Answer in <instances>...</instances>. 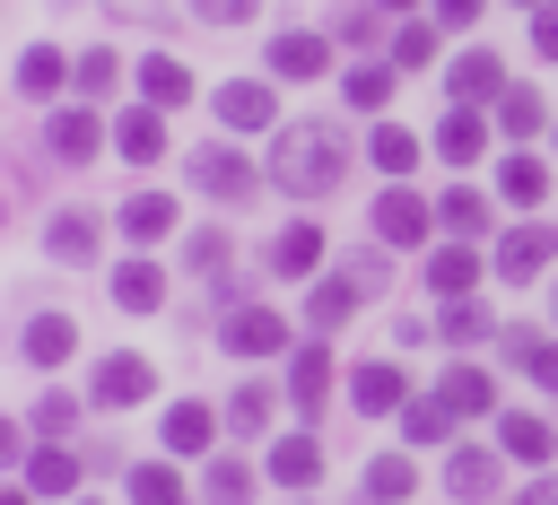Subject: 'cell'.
Wrapping results in <instances>:
<instances>
[{
  "mask_svg": "<svg viewBox=\"0 0 558 505\" xmlns=\"http://www.w3.org/2000/svg\"><path fill=\"white\" fill-rule=\"evenodd\" d=\"M497 122H506L514 139H523V131H541V96H532V87H506V96H497Z\"/></svg>",
  "mask_w": 558,
  "mask_h": 505,
  "instance_id": "cell-39",
  "label": "cell"
},
{
  "mask_svg": "<svg viewBox=\"0 0 558 505\" xmlns=\"http://www.w3.org/2000/svg\"><path fill=\"white\" fill-rule=\"evenodd\" d=\"M113 139H122L131 165H157V157H166V122H157V104H131V113L113 122Z\"/></svg>",
  "mask_w": 558,
  "mask_h": 505,
  "instance_id": "cell-15",
  "label": "cell"
},
{
  "mask_svg": "<svg viewBox=\"0 0 558 505\" xmlns=\"http://www.w3.org/2000/svg\"><path fill=\"white\" fill-rule=\"evenodd\" d=\"M549 313H558V296H549Z\"/></svg>",
  "mask_w": 558,
  "mask_h": 505,
  "instance_id": "cell-50",
  "label": "cell"
},
{
  "mask_svg": "<svg viewBox=\"0 0 558 505\" xmlns=\"http://www.w3.org/2000/svg\"><path fill=\"white\" fill-rule=\"evenodd\" d=\"M436 226H445V235H462V244H471V235H488V200H480V192H471V183H453V192H445V200H436Z\"/></svg>",
  "mask_w": 558,
  "mask_h": 505,
  "instance_id": "cell-22",
  "label": "cell"
},
{
  "mask_svg": "<svg viewBox=\"0 0 558 505\" xmlns=\"http://www.w3.org/2000/svg\"><path fill=\"white\" fill-rule=\"evenodd\" d=\"M558 261V226H514L506 244H497V279H532V270H549Z\"/></svg>",
  "mask_w": 558,
  "mask_h": 505,
  "instance_id": "cell-5",
  "label": "cell"
},
{
  "mask_svg": "<svg viewBox=\"0 0 558 505\" xmlns=\"http://www.w3.org/2000/svg\"><path fill=\"white\" fill-rule=\"evenodd\" d=\"M532 44L558 61V0H549V9H532Z\"/></svg>",
  "mask_w": 558,
  "mask_h": 505,
  "instance_id": "cell-45",
  "label": "cell"
},
{
  "mask_svg": "<svg viewBox=\"0 0 558 505\" xmlns=\"http://www.w3.org/2000/svg\"><path fill=\"white\" fill-rule=\"evenodd\" d=\"M314 261H323V226H314V218H296V226L270 244V270H279V279H305Z\"/></svg>",
  "mask_w": 558,
  "mask_h": 505,
  "instance_id": "cell-19",
  "label": "cell"
},
{
  "mask_svg": "<svg viewBox=\"0 0 558 505\" xmlns=\"http://www.w3.org/2000/svg\"><path fill=\"white\" fill-rule=\"evenodd\" d=\"M113 78H122L113 52H87V61H78V96H113Z\"/></svg>",
  "mask_w": 558,
  "mask_h": 505,
  "instance_id": "cell-42",
  "label": "cell"
},
{
  "mask_svg": "<svg viewBox=\"0 0 558 505\" xmlns=\"http://www.w3.org/2000/svg\"><path fill=\"white\" fill-rule=\"evenodd\" d=\"M113 305H122V313H157V305H166V270H157V261H122V270H113Z\"/></svg>",
  "mask_w": 558,
  "mask_h": 505,
  "instance_id": "cell-16",
  "label": "cell"
},
{
  "mask_svg": "<svg viewBox=\"0 0 558 505\" xmlns=\"http://www.w3.org/2000/svg\"><path fill=\"white\" fill-rule=\"evenodd\" d=\"M270 70H279V78H323V70H331V35H305V26L279 35V44H270Z\"/></svg>",
  "mask_w": 558,
  "mask_h": 505,
  "instance_id": "cell-8",
  "label": "cell"
},
{
  "mask_svg": "<svg viewBox=\"0 0 558 505\" xmlns=\"http://www.w3.org/2000/svg\"><path fill=\"white\" fill-rule=\"evenodd\" d=\"M427 52H436V26L401 17V35H392V61H427Z\"/></svg>",
  "mask_w": 558,
  "mask_h": 505,
  "instance_id": "cell-43",
  "label": "cell"
},
{
  "mask_svg": "<svg viewBox=\"0 0 558 505\" xmlns=\"http://www.w3.org/2000/svg\"><path fill=\"white\" fill-rule=\"evenodd\" d=\"M166 226H174V200H166V192H131V200H122V235H140V244H157Z\"/></svg>",
  "mask_w": 558,
  "mask_h": 505,
  "instance_id": "cell-26",
  "label": "cell"
},
{
  "mask_svg": "<svg viewBox=\"0 0 558 505\" xmlns=\"http://www.w3.org/2000/svg\"><path fill=\"white\" fill-rule=\"evenodd\" d=\"M340 174H349V148H340L331 122H296V131L270 139V183H279V192L323 200V192H340Z\"/></svg>",
  "mask_w": 558,
  "mask_h": 505,
  "instance_id": "cell-1",
  "label": "cell"
},
{
  "mask_svg": "<svg viewBox=\"0 0 558 505\" xmlns=\"http://www.w3.org/2000/svg\"><path fill=\"white\" fill-rule=\"evenodd\" d=\"M61 70H70V61H61L52 44H26V52H17V87H26V96H52Z\"/></svg>",
  "mask_w": 558,
  "mask_h": 505,
  "instance_id": "cell-29",
  "label": "cell"
},
{
  "mask_svg": "<svg viewBox=\"0 0 558 505\" xmlns=\"http://www.w3.org/2000/svg\"><path fill=\"white\" fill-rule=\"evenodd\" d=\"M445 87H453V104H488V96H506V78H497V52H462V61L445 70Z\"/></svg>",
  "mask_w": 558,
  "mask_h": 505,
  "instance_id": "cell-13",
  "label": "cell"
},
{
  "mask_svg": "<svg viewBox=\"0 0 558 505\" xmlns=\"http://www.w3.org/2000/svg\"><path fill=\"white\" fill-rule=\"evenodd\" d=\"M96 235H105L96 209H61V218L44 226V253H52V261H96Z\"/></svg>",
  "mask_w": 558,
  "mask_h": 505,
  "instance_id": "cell-10",
  "label": "cell"
},
{
  "mask_svg": "<svg viewBox=\"0 0 558 505\" xmlns=\"http://www.w3.org/2000/svg\"><path fill=\"white\" fill-rule=\"evenodd\" d=\"M209 505H253V470L244 461H218L209 470Z\"/></svg>",
  "mask_w": 558,
  "mask_h": 505,
  "instance_id": "cell-41",
  "label": "cell"
},
{
  "mask_svg": "<svg viewBox=\"0 0 558 505\" xmlns=\"http://www.w3.org/2000/svg\"><path fill=\"white\" fill-rule=\"evenodd\" d=\"M96 139H105V131H96V113H78V104H61V113H52V131H44V148H52L61 165H87V157H96Z\"/></svg>",
  "mask_w": 558,
  "mask_h": 505,
  "instance_id": "cell-9",
  "label": "cell"
},
{
  "mask_svg": "<svg viewBox=\"0 0 558 505\" xmlns=\"http://www.w3.org/2000/svg\"><path fill=\"white\" fill-rule=\"evenodd\" d=\"M140 87H148V104H192V70H183V61H166V52H148V61H140Z\"/></svg>",
  "mask_w": 558,
  "mask_h": 505,
  "instance_id": "cell-24",
  "label": "cell"
},
{
  "mask_svg": "<svg viewBox=\"0 0 558 505\" xmlns=\"http://www.w3.org/2000/svg\"><path fill=\"white\" fill-rule=\"evenodd\" d=\"M497 444H506L514 461H549V453H558V435H549L541 418H506V427H497Z\"/></svg>",
  "mask_w": 558,
  "mask_h": 505,
  "instance_id": "cell-30",
  "label": "cell"
},
{
  "mask_svg": "<svg viewBox=\"0 0 558 505\" xmlns=\"http://www.w3.org/2000/svg\"><path fill=\"white\" fill-rule=\"evenodd\" d=\"M70 348H78V322H70V313H35V322H26V340H17V357H26V366H61Z\"/></svg>",
  "mask_w": 558,
  "mask_h": 505,
  "instance_id": "cell-11",
  "label": "cell"
},
{
  "mask_svg": "<svg viewBox=\"0 0 558 505\" xmlns=\"http://www.w3.org/2000/svg\"><path fill=\"white\" fill-rule=\"evenodd\" d=\"M262 418H270V383H244V392L227 401V427H235V435H262Z\"/></svg>",
  "mask_w": 558,
  "mask_h": 505,
  "instance_id": "cell-37",
  "label": "cell"
},
{
  "mask_svg": "<svg viewBox=\"0 0 558 505\" xmlns=\"http://www.w3.org/2000/svg\"><path fill=\"white\" fill-rule=\"evenodd\" d=\"M209 435H218V418L201 401H174L166 409V453H209Z\"/></svg>",
  "mask_w": 558,
  "mask_h": 505,
  "instance_id": "cell-23",
  "label": "cell"
},
{
  "mask_svg": "<svg viewBox=\"0 0 558 505\" xmlns=\"http://www.w3.org/2000/svg\"><path fill=\"white\" fill-rule=\"evenodd\" d=\"M201 17H218V26H235V17H253V0H192Z\"/></svg>",
  "mask_w": 558,
  "mask_h": 505,
  "instance_id": "cell-46",
  "label": "cell"
},
{
  "mask_svg": "<svg viewBox=\"0 0 558 505\" xmlns=\"http://www.w3.org/2000/svg\"><path fill=\"white\" fill-rule=\"evenodd\" d=\"M288 392H296V409H305V418H323V401H331V348H296Z\"/></svg>",
  "mask_w": 558,
  "mask_h": 505,
  "instance_id": "cell-20",
  "label": "cell"
},
{
  "mask_svg": "<svg viewBox=\"0 0 558 505\" xmlns=\"http://www.w3.org/2000/svg\"><path fill=\"white\" fill-rule=\"evenodd\" d=\"M532 9H549V0H532Z\"/></svg>",
  "mask_w": 558,
  "mask_h": 505,
  "instance_id": "cell-52",
  "label": "cell"
},
{
  "mask_svg": "<svg viewBox=\"0 0 558 505\" xmlns=\"http://www.w3.org/2000/svg\"><path fill=\"white\" fill-rule=\"evenodd\" d=\"M78 505H96V496H78Z\"/></svg>",
  "mask_w": 558,
  "mask_h": 505,
  "instance_id": "cell-51",
  "label": "cell"
},
{
  "mask_svg": "<svg viewBox=\"0 0 558 505\" xmlns=\"http://www.w3.org/2000/svg\"><path fill=\"white\" fill-rule=\"evenodd\" d=\"M480 9H488V0H436V17H445V26H471Z\"/></svg>",
  "mask_w": 558,
  "mask_h": 505,
  "instance_id": "cell-47",
  "label": "cell"
},
{
  "mask_svg": "<svg viewBox=\"0 0 558 505\" xmlns=\"http://www.w3.org/2000/svg\"><path fill=\"white\" fill-rule=\"evenodd\" d=\"M26 488H44V496H70V488H78V461H70V453H52V444H44V453H35V461H26Z\"/></svg>",
  "mask_w": 558,
  "mask_h": 505,
  "instance_id": "cell-35",
  "label": "cell"
},
{
  "mask_svg": "<svg viewBox=\"0 0 558 505\" xmlns=\"http://www.w3.org/2000/svg\"><path fill=\"white\" fill-rule=\"evenodd\" d=\"M218 340H227V357H279V348H288V322H279L270 305H235Z\"/></svg>",
  "mask_w": 558,
  "mask_h": 505,
  "instance_id": "cell-3",
  "label": "cell"
},
{
  "mask_svg": "<svg viewBox=\"0 0 558 505\" xmlns=\"http://www.w3.org/2000/svg\"><path fill=\"white\" fill-rule=\"evenodd\" d=\"M366 157L392 174V183H410V165H418V131H401V122H384L375 139H366Z\"/></svg>",
  "mask_w": 558,
  "mask_h": 505,
  "instance_id": "cell-25",
  "label": "cell"
},
{
  "mask_svg": "<svg viewBox=\"0 0 558 505\" xmlns=\"http://www.w3.org/2000/svg\"><path fill=\"white\" fill-rule=\"evenodd\" d=\"M410 488H418V470H410L401 453H384V461H366V496H375V505H401Z\"/></svg>",
  "mask_w": 558,
  "mask_h": 505,
  "instance_id": "cell-31",
  "label": "cell"
},
{
  "mask_svg": "<svg viewBox=\"0 0 558 505\" xmlns=\"http://www.w3.org/2000/svg\"><path fill=\"white\" fill-rule=\"evenodd\" d=\"M514 505H558V479H532V488H523Z\"/></svg>",
  "mask_w": 558,
  "mask_h": 505,
  "instance_id": "cell-48",
  "label": "cell"
},
{
  "mask_svg": "<svg viewBox=\"0 0 558 505\" xmlns=\"http://www.w3.org/2000/svg\"><path fill=\"white\" fill-rule=\"evenodd\" d=\"M401 435H410V444H445V435H453V409H445V401H410V409H401Z\"/></svg>",
  "mask_w": 558,
  "mask_h": 505,
  "instance_id": "cell-34",
  "label": "cell"
},
{
  "mask_svg": "<svg viewBox=\"0 0 558 505\" xmlns=\"http://www.w3.org/2000/svg\"><path fill=\"white\" fill-rule=\"evenodd\" d=\"M497 322H488V305H471V296H453L445 305V340H488Z\"/></svg>",
  "mask_w": 558,
  "mask_h": 505,
  "instance_id": "cell-40",
  "label": "cell"
},
{
  "mask_svg": "<svg viewBox=\"0 0 558 505\" xmlns=\"http://www.w3.org/2000/svg\"><path fill=\"white\" fill-rule=\"evenodd\" d=\"M436 401H445L453 418H488V409H497V383H488L480 366H445V383H436Z\"/></svg>",
  "mask_w": 558,
  "mask_h": 505,
  "instance_id": "cell-12",
  "label": "cell"
},
{
  "mask_svg": "<svg viewBox=\"0 0 558 505\" xmlns=\"http://www.w3.org/2000/svg\"><path fill=\"white\" fill-rule=\"evenodd\" d=\"M192 183H201L209 200H253V192H262V174H253L235 148H218V139H209V148H192Z\"/></svg>",
  "mask_w": 558,
  "mask_h": 505,
  "instance_id": "cell-2",
  "label": "cell"
},
{
  "mask_svg": "<svg viewBox=\"0 0 558 505\" xmlns=\"http://www.w3.org/2000/svg\"><path fill=\"white\" fill-rule=\"evenodd\" d=\"M497 488V453H480V444H462L453 461H445V496H462V505H480Z\"/></svg>",
  "mask_w": 558,
  "mask_h": 505,
  "instance_id": "cell-18",
  "label": "cell"
},
{
  "mask_svg": "<svg viewBox=\"0 0 558 505\" xmlns=\"http://www.w3.org/2000/svg\"><path fill=\"white\" fill-rule=\"evenodd\" d=\"M35 427H44V435H70V427H78V401H70V392H52V401L35 409Z\"/></svg>",
  "mask_w": 558,
  "mask_h": 505,
  "instance_id": "cell-44",
  "label": "cell"
},
{
  "mask_svg": "<svg viewBox=\"0 0 558 505\" xmlns=\"http://www.w3.org/2000/svg\"><path fill=\"white\" fill-rule=\"evenodd\" d=\"M357 296H366L357 279H323V287H314V305H305V322H314V331H340V322L357 313Z\"/></svg>",
  "mask_w": 558,
  "mask_h": 505,
  "instance_id": "cell-27",
  "label": "cell"
},
{
  "mask_svg": "<svg viewBox=\"0 0 558 505\" xmlns=\"http://www.w3.org/2000/svg\"><path fill=\"white\" fill-rule=\"evenodd\" d=\"M506 357H514V366H523L541 392H558V340H532V331H514V348H506Z\"/></svg>",
  "mask_w": 558,
  "mask_h": 505,
  "instance_id": "cell-32",
  "label": "cell"
},
{
  "mask_svg": "<svg viewBox=\"0 0 558 505\" xmlns=\"http://www.w3.org/2000/svg\"><path fill=\"white\" fill-rule=\"evenodd\" d=\"M218 122H235V131H270V87H262V78H227V87H218Z\"/></svg>",
  "mask_w": 558,
  "mask_h": 505,
  "instance_id": "cell-14",
  "label": "cell"
},
{
  "mask_svg": "<svg viewBox=\"0 0 558 505\" xmlns=\"http://www.w3.org/2000/svg\"><path fill=\"white\" fill-rule=\"evenodd\" d=\"M174 496H183V488H174L166 461H140V470H131V505H174Z\"/></svg>",
  "mask_w": 558,
  "mask_h": 505,
  "instance_id": "cell-38",
  "label": "cell"
},
{
  "mask_svg": "<svg viewBox=\"0 0 558 505\" xmlns=\"http://www.w3.org/2000/svg\"><path fill=\"white\" fill-rule=\"evenodd\" d=\"M401 392H410V383H401V366H357V374H349V401H357L366 418L401 409Z\"/></svg>",
  "mask_w": 558,
  "mask_h": 505,
  "instance_id": "cell-21",
  "label": "cell"
},
{
  "mask_svg": "<svg viewBox=\"0 0 558 505\" xmlns=\"http://www.w3.org/2000/svg\"><path fill=\"white\" fill-rule=\"evenodd\" d=\"M471 279H480V261H471V244H445V253L427 261V287H436V296H471Z\"/></svg>",
  "mask_w": 558,
  "mask_h": 505,
  "instance_id": "cell-28",
  "label": "cell"
},
{
  "mask_svg": "<svg viewBox=\"0 0 558 505\" xmlns=\"http://www.w3.org/2000/svg\"><path fill=\"white\" fill-rule=\"evenodd\" d=\"M497 192H506V200H541V192H549V165H541V157H506Z\"/></svg>",
  "mask_w": 558,
  "mask_h": 505,
  "instance_id": "cell-36",
  "label": "cell"
},
{
  "mask_svg": "<svg viewBox=\"0 0 558 505\" xmlns=\"http://www.w3.org/2000/svg\"><path fill=\"white\" fill-rule=\"evenodd\" d=\"M349 104H357V113L392 104V61H357V70H349Z\"/></svg>",
  "mask_w": 558,
  "mask_h": 505,
  "instance_id": "cell-33",
  "label": "cell"
},
{
  "mask_svg": "<svg viewBox=\"0 0 558 505\" xmlns=\"http://www.w3.org/2000/svg\"><path fill=\"white\" fill-rule=\"evenodd\" d=\"M375 235H384V244H427V200H418L410 183H384V200H375Z\"/></svg>",
  "mask_w": 558,
  "mask_h": 505,
  "instance_id": "cell-4",
  "label": "cell"
},
{
  "mask_svg": "<svg viewBox=\"0 0 558 505\" xmlns=\"http://www.w3.org/2000/svg\"><path fill=\"white\" fill-rule=\"evenodd\" d=\"M148 392H157L148 357H105V366H96V401H105V409H131V401H148Z\"/></svg>",
  "mask_w": 558,
  "mask_h": 505,
  "instance_id": "cell-7",
  "label": "cell"
},
{
  "mask_svg": "<svg viewBox=\"0 0 558 505\" xmlns=\"http://www.w3.org/2000/svg\"><path fill=\"white\" fill-rule=\"evenodd\" d=\"M480 148H488V122H480V104H453V113L436 122V157H445V165H480Z\"/></svg>",
  "mask_w": 558,
  "mask_h": 505,
  "instance_id": "cell-6",
  "label": "cell"
},
{
  "mask_svg": "<svg viewBox=\"0 0 558 505\" xmlns=\"http://www.w3.org/2000/svg\"><path fill=\"white\" fill-rule=\"evenodd\" d=\"M270 479H279V488H314V479H323V444H314V435H279V444H270Z\"/></svg>",
  "mask_w": 558,
  "mask_h": 505,
  "instance_id": "cell-17",
  "label": "cell"
},
{
  "mask_svg": "<svg viewBox=\"0 0 558 505\" xmlns=\"http://www.w3.org/2000/svg\"><path fill=\"white\" fill-rule=\"evenodd\" d=\"M384 9H392V17H401V9H418V0H384Z\"/></svg>",
  "mask_w": 558,
  "mask_h": 505,
  "instance_id": "cell-49",
  "label": "cell"
}]
</instances>
